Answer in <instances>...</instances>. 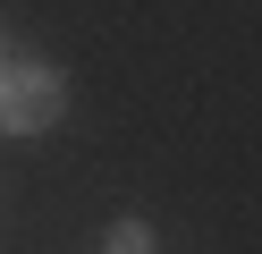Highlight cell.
I'll return each mask as SVG.
<instances>
[{
    "label": "cell",
    "instance_id": "1",
    "mask_svg": "<svg viewBox=\"0 0 262 254\" xmlns=\"http://www.w3.org/2000/svg\"><path fill=\"white\" fill-rule=\"evenodd\" d=\"M59 110H68V76H59L51 60L0 51V135H42Z\"/></svg>",
    "mask_w": 262,
    "mask_h": 254
},
{
    "label": "cell",
    "instance_id": "2",
    "mask_svg": "<svg viewBox=\"0 0 262 254\" xmlns=\"http://www.w3.org/2000/svg\"><path fill=\"white\" fill-rule=\"evenodd\" d=\"M102 254H152V229H144V220H110V229H102Z\"/></svg>",
    "mask_w": 262,
    "mask_h": 254
}]
</instances>
